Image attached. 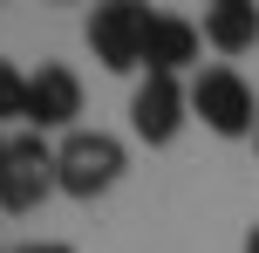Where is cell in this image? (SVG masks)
Returning a JSON list of instances; mask_svg holds the SVG:
<instances>
[{
  "mask_svg": "<svg viewBox=\"0 0 259 253\" xmlns=\"http://www.w3.org/2000/svg\"><path fill=\"white\" fill-rule=\"evenodd\" d=\"M123 171H130V151L109 130H68L55 144V192H68V199H103Z\"/></svg>",
  "mask_w": 259,
  "mask_h": 253,
  "instance_id": "6da1fadb",
  "label": "cell"
},
{
  "mask_svg": "<svg viewBox=\"0 0 259 253\" xmlns=\"http://www.w3.org/2000/svg\"><path fill=\"white\" fill-rule=\"evenodd\" d=\"M191 117L211 137H252L259 130V96L239 68H198L191 82Z\"/></svg>",
  "mask_w": 259,
  "mask_h": 253,
  "instance_id": "7a4b0ae2",
  "label": "cell"
},
{
  "mask_svg": "<svg viewBox=\"0 0 259 253\" xmlns=\"http://www.w3.org/2000/svg\"><path fill=\"white\" fill-rule=\"evenodd\" d=\"M55 192V144L34 130L7 137V158H0V212H34Z\"/></svg>",
  "mask_w": 259,
  "mask_h": 253,
  "instance_id": "3957f363",
  "label": "cell"
},
{
  "mask_svg": "<svg viewBox=\"0 0 259 253\" xmlns=\"http://www.w3.org/2000/svg\"><path fill=\"white\" fill-rule=\"evenodd\" d=\"M143 21H150V7H137V0H103L89 14V48L109 76L143 68Z\"/></svg>",
  "mask_w": 259,
  "mask_h": 253,
  "instance_id": "277c9868",
  "label": "cell"
},
{
  "mask_svg": "<svg viewBox=\"0 0 259 253\" xmlns=\"http://www.w3.org/2000/svg\"><path fill=\"white\" fill-rule=\"evenodd\" d=\"M82 76H75V68H62V62H41L34 68V76H27V130H34V137H48V130H82Z\"/></svg>",
  "mask_w": 259,
  "mask_h": 253,
  "instance_id": "5b68a950",
  "label": "cell"
},
{
  "mask_svg": "<svg viewBox=\"0 0 259 253\" xmlns=\"http://www.w3.org/2000/svg\"><path fill=\"white\" fill-rule=\"evenodd\" d=\"M184 117H191V89H184L178 76H143L137 96H130V130L143 137V144H170V137L184 130Z\"/></svg>",
  "mask_w": 259,
  "mask_h": 253,
  "instance_id": "8992f818",
  "label": "cell"
},
{
  "mask_svg": "<svg viewBox=\"0 0 259 253\" xmlns=\"http://www.w3.org/2000/svg\"><path fill=\"white\" fill-rule=\"evenodd\" d=\"M205 48V27L184 14H150L143 21V76H184Z\"/></svg>",
  "mask_w": 259,
  "mask_h": 253,
  "instance_id": "52a82bcc",
  "label": "cell"
},
{
  "mask_svg": "<svg viewBox=\"0 0 259 253\" xmlns=\"http://www.w3.org/2000/svg\"><path fill=\"white\" fill-rule=\"evenodd\" d=\"M205 41L219 55L259 48V7H252V0H211V7H205Z\"/></svg>",
  "mask_w": 259,
  "mask_h": 253,
  "instance_id": "ba28073f",
  "label": "cell"
},
{
  "mask_svg": "<svg viewBox=\"0 0 259 253\" xmlns=\"http://www.w3.org/2000/svg\"><path fill=\"white\" fill-rule=\"evenodd\" d=\"M27 117V76L14 62H0V130H7V123H21Z\"/></svg>",
  "mask_w": 259,
  "mask_h": 253,
  "instance_id": "9c48e42d",
  "label": "cell"
},
{
  "mask_svg": "<svg viewBox=\"0 0 259 253\" xmlns=\"http://www.w3.org/2000/svg\"><path fill=\"white\" fill-rule=\"evenodd\" d=\"M14 253H75V246H62V240H27V246H14Z\"/></svg>",
  "mask_w": 259,
  "mask_h": 253,
  "instance_id": "30bf717a",
  "label": "cell"
},
{
  "mask_svg": "<svg viewBox=\"0 0 259 253\" xmlns=\"http://www.w3.org/2000/svg\"><path fill=\"white\" fill-rule=\"evenodd\" d=\"M239 253H259V226H252V233H246V246H239Z\"/></svg>",
  "mask_w": 259,
  "mask_h": 253,
  "instance_id": "8fae6325",
  "label": "cell"
},
{
  "mask_svg": "<svg viewBox=\"0 0 259 253\" xmlns=\"http://www.w3.org/2000/svg\"><path fill=\"white\" fill-rule=\"evenodd\" d=\"M0 158H7V137H0Z\"/></svg>",
  "mask_w": 259,
  "mask_h": 253,
  "instance_id": "7c38bea8",
  "label": "cell"
},
{
  "mask_svg": "<svg viewBox=\"0 0 259 253\" xmlns=\"http://www.w3.org/2000/svg\"><path fill=\"white\" fill-rule=\"evenodd\" d=\"M252 144H259V130H252Z\"/></svg>",
  "mask_w": 259,
  "mask_h": 253,
  "instance_id": "4fadbf2b",
  "label": "cell"
}]
</instances>
